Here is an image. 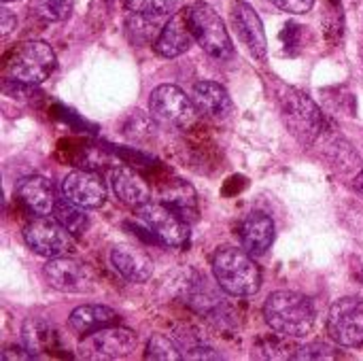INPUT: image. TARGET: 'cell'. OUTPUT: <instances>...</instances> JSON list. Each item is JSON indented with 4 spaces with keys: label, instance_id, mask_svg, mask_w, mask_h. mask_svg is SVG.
Masks as SVG:
<instances>
[{
    "label": "cell",
    "instance_id": "f1b7e54d",
    "mask_svg": "<svg viewBox=\"0 0 363 361\" xmlns=\"http://www.w3.org/2000/svg\"><path fill=\"white\" fill-rule=\"evenodd\" d=\"M274 6H279L285 13H294V15H302L308 13L315 4V0H270Z\"/></svg>",
    "mask_w": 363,
    "mask_h": 361
},
{
    "label": "cell",
    "instance_id": "d4e9b609",
    "mask_svg": "<svg viewBox=\"0 0 363 361\" xmlns=\"http://www.w3.org/2000/svg\"><path fill=\"white\" fill-rule=\"evenodd\" d=\"M30 11L45 23H60L72 15V0H32Z\"/></svg>",
    "mask_w": 363,
    "mask_h": 361
},
{
    "label": "cell",
    "instance_id": "8fae6325",
    "mask_svg": "<svg viewBox=\"0 0 363 361\" xmlns=\"http://www.w3.org/2000/svg\"><path fill=\"white\" fill-rule=\"evenodd\" d=\"M43 274L47 283L62 294H87L96 283L94 270L85 262L68 255L51 257L43 268Z\"/></svg>",
    "mask_w": 363,
    "mask_h": 361
},
{
    "label": "cell",
    "instance_id": "5b68a950",
    "mask_svg": "<svg viewBox=\"0 0 363 361\" xmlns=\"http://www.w3.org/2000/svg\"><path fill=\"white\" fill-rule=\"evenodd\" d=\"M189 28L194 34V40L215 60H230L234 55V45L230 38V32L219 17V13L206 4L198 2L187 9Z\"/></svg>",
    "mask_w": 363,
    "mask_h": 361
},
{
    "label": "cell",
    "instance_id": "ba28073f",
    "mask_svg": "<svg viewBox=\"0 0 363 361\" xmlns=\"http://www.w3.org/2000/svg\"><path fill=\"white\" fill-rule=\"evenodd\" d=\"M151 117L172 128H187L196 121L198 109L194 98H189L177 85H157L149 96Z\"/></svg>",
    "mask_w": 363,
    "mask_h": 361
},
{
    "label": "cell",
    "instance_id": "7c38bea8",
    "mask_svg": "<svg viewBox=\"0 0 363 361\" xmlns=\"http://www.w3.org/2000/svg\"><path fill=\"white\" fill-rule=\"evenodd\" d=\"M62 194L66 200L83 209H100L106 202V187L100 174L91 170H72L62 181Z\"/></svg>",
    "mask_w": 363,
    "mask_h": 361
},
{
    "label": "cell",
    "instance_id": "44dd1931",
    "mask_svg": "<svg viewBox=\"0 0 363 361\" xmlns=\"http://www.w3.org/2000/svg\"><path fill=\"white\" fill-rule=\"evenodd\" d=\"M168 19L160 17V15H149V13H138V11H130L128 19H125V32L130 36L132 43L136 45H147V43H155V38L160 36L164 23Z\"/></svg>",
    "mask_w": 363,
    "mask_h": 361
},
{
    "label": "cell",
    "instance_id": "f546056e",
    "mask_svg": "<svg viewBox=\"0 0 363 361\" xmlns=\"http://www.w3.org/2000/svg\"><path fill=\"white\" fill-rule=\"evenodd\" d=\"M185 357L187 360H221L219 353H215L211 347H202V345H194L191 349H187Z\"/></svg>",
    "mask_w": 363,
    "mask_h": 361
},
{
    "label": "cell",
    "instance_id": "8992f818",
    "mask_svg": "<svg viewBox=\"0 0 363 361\" xmlns=\"http://www.w3.org/2000/svg\"><path fill=\"white\" fill-rule=\"evenodd\" d=\"M136 213L138 219L145 223V228L151 232V236L157 238L162 245L181 249L189 243V223L170 204L151 200L140 209H136Z\"/></svg>",
    "mask_w": 363,
    "mask_h": 361
},
{
    "label": "cell",
    "instance_id": "52a82bcc",
    "mask_svg": "<svg viewBox=\"0 0 363 361\" xmlns=\"http://www.w3.org/2000/svg\"><path fill=\"white\" fill-rule=\"evenodd\" d=\"M325 328L338 347H363V300L351 296L336 300L328 311Z\"/></svg>",
    "mask_w": 363,
    "mask_h": 361
},
{
    "label": "cell",
    "instance_id": "484cf974",
    "mask_svg": "<svg viewBox=\"0 0 363 361\" xmlns=\"http://www.w3.org/2000/svg\"><path fill=\"white\" fill-rule=\"evenodd\" d=\"M145 360H155V361H181L185 360V355L181 353V349L162 334H155L149 338L147 349H145Z\"/></svg>",
    "mask_w": 363,
    "mask_h": 361
},
{
    "label": "cell",
    "instance_id": "30bf717a",
    "mask_svg": "<svg viewBox=\"0 0 363 361\" xmlns=\"http://www.w3.org/2000/svg\"><path fill=\"white\" fill-rule=\"evenodd\" d=\"M23 240L26 245L43 257H60L66 255L72 249V234L53 217L36 215L26 228H23Z\"/></svg>",
    "mask_w": 363,
    "mask_h": 361
},
{
    "label": "cell",
    "instance_id": "2e32d148",
    "mask_svg": "<svg viewBox=\"0 0 363 361\" xmlns=\"http://www.w3.org/2000/svg\"><path fill=\"white\" fill-rule=\"evenodd\" d=\"M17 198L34 215H51L57 204L53 183L40 174L21 179V183L17 185Z\"/></svg>",
    "mask_w": 363,
    "mask_h": 361
},
{
    "label": "cell",
    "instance_id": "cb8c5ba5",
    "mask_svg": "<svg viewBox=\"0 0 363 361\" xmlns=\"http://www.w3.org/2000/svg\"><path fill=\"white\" fill-rule=\"evenodd\" d=\"M287 340H291V338L274 332V336L257 340V345L253 349L255 351L253 357H259V360H294L298 347H291Z\"/></svg>",
    "mask_w": 363,
    "mask_h": 361
},
{
    "label": "cell",
    "instance_id": "1f68e13d",
    "mask_svg": "<svg viewBox=\"0 0 363 361\" xmlns=\"http://www.w3.org/2000/svg\"><path fill=\"white\" fill-rule=\"evenodd\" d=\"M2 360H36V355L28 349L26 351L23 349H6V351H2Z\"/></svg>",
    "mask_w": 363,
    "mask_h": 361
},
{
    "label": "cell",
    "instance_id": "3957f363",
    "mask_svg": "<svg viewBox=\"0 0 363 361\" xmlns=\"http://www.w3.org/2000/svg\"><path fill=\"white\" fill-rule=\"evenodd\" d=\"M55 66L57 57L51 45L43 40H26L9 53L4 62V79L23 85H38L51 77Z\"/></svg>",
    "mask_w": 363,
    "mask_h": 361
},
{
    "label": "cell",
    "instance_id": "603a6c76",
    "mask_svg": "<svg viewBox=\"0 0 363 361\" xmlns=\"http://www.w3.org/2000/svg\"><path fill=\"white\" fill-rule=\"evenodd\" d=\"M55 340H57V334L49 323H45L40 319H28L23 323V343H26L28 351H32V353L43 351L49 345H53Z\"/></svg>",
    "mask_w": 363,
    "mask_h": 361
},
{
    "label": "cell",
    "instance_id": "d6986e66",
    "mask_svg": "<svg viewBox=\"0 0 363 361\" xmlns=\"http://www.w3.org/2000/svg\"><path fill=\"white\" fill-rule=\"evenodd\" d=\"M113 191L115 196L130 209H140L143 204L151 202V189L147 185V181L132 168L128 166H119L113 170Z\"/></svg>",
    "mask_w": 363,
    "mask_h": 361
},
{
    "label": "cell",
    "instance_id": "836d02e7",
    "mask_svg": "<svg viewBox=\"0 0 363 361\" xmlns=\"http://www.w3.org/2000/svg\"><path fill=\"white\" fill-rule=\"evenodd\" d=\"M2 2H4V4H9V2H15V0H2Z\"/></svg>",
    "mask_w": 363,
    "mask_h": 361
},
{
    "label": "cell",
    "instance_id": "7a4b0ae2",
    "mask_svg": "<svg viewBox=\"0 0 363 361\" xmlns=\"http://www.w3.org/2000/svg\"><path fill=\"white\" fill-rule=\"evenodd\" d=\"M213 274L217 285L234 298L255 296L262 287V270L247 249H219L213 255Z\"/></svg>",
    "mask_w": 363,
    "mask_h": 361
},
{
    "label": "cell",
    "instance_id": "9c48e42d",
    "mask_svg": "<svg viewBox=\"0 0 363 361\" xmlns=\"http://www.w3.org/2000/svg\"><path fill=\"white\" fill-rule=\"evenodd\" d=\"M138 336L128 328L108 326L94 334H87L79 345L83 360H123L136 351Z\"/></svg>",
    "mask_w": 363,
    "mask_h": 361
},
{
    "label": "cell",
    "instance_id": "ffe728a7",
    "mask_svg": "<svg viewBox=\"0 0 363 361\" xmlns=\"http://www.w3.org/2000/svg\"><path fill=\"white\" fill-rule=\"evenodd\" d=\"M117 321H119V315L113 309L102 306V304H85V306H79L70 313L68 328L74 334L87 336V334L102 330V328L115 326Z\"/></svg>",
    "mask_w": 363,
    "mask_h": 361
},
{
    "label": "cell",
    "instance_id": "4dcf8cb0",
    "mask_svg": "<svg viewBox=\"0 0 363 361\" xmlns=\"http://www.w3.org/2000/svg\"><path fill=\"white\" fill-rule=\"evenodd\" d=\"M17 26V17L9 11V9H0V28H2V36H9L13 32V28Z\"/></svg>",
    "mask_w": 363,
    "mask_h": 361
},
{
    "label": "cell",
    "instance_id": "e0dca14e",
    "mask_svg": "<svg viewBox=\"0 0 363 361\" xmlns=\"http://www.w3.org/2000/svg\"><path fill=\"white\" fill-rule=\"evenodd\" d=\"M111 264L130 283H147L153 277V260L130 245H117L111 251Z\"/></svg>",
    "mask_w": 363,
    "mask_h": 361
},
{
    "label": "cell",
    "instance_id": "ac0fdd59",
    "mask_svg": "<svg viewBox=\"0 0 363 361\" xmlns=\"http://www.w3.org/2000/svg\"><path fill=\"white\" fill-rule=\"evenodd\" d=\"M191 98H194L198 113H202L215 121H223L232 115V98H230L228 89L217 81L196 83Z\"/></svg>",
    "mask_w": 363,
    "mask_h": 361
},
{
    "label": "cell",
    "instance_id": "7402d4cb",
    "mask_svg": "<svg viewBox=\"0 0 363 361\" xmlns=\"http://www.w3.org/2000/svg\"><path fill=\"white\" fill-rule=\"evenodd\" d=\"M55 219L72 234V236H83L89 228V217L85 215L83 206L70 202V200H57L55 211H53Z\"/></svg>",
    "mask_w": 363,
    "mask_h": 361
},
{
    "label": "cell",
    "instance_id": "6da1fadb",
    "mask_svg": "<svg viewBox=\"0 0 363 361\" xmlns=\"http://www.w3.org/2000/svg\"><path fill=\"white\" fill-rule=\"evenodd\" d=\"M264 317L272 332L287 338H304L315 328V306L298 291H274L264 304Z\"/></svg>",
    "mask_w": 363,
    "mask_h": 361
},
{
    "label": "cell",
    "instance_id": "277c9868",
    "mask_svg": "<svg viewBox=\"0 0 363 361\" xmlns=\"http://www.w3.org/2000/svg\"><path fill=\"white\" fill-rule=\"evenodd\" d=\"M279 106L287 130L302 145H313L319 138L325 121L319 106L304 91L296 87H283L279 91Z\"/></svg>",
    "mask_w": 363,
    "mask_h": 361
},
{
    "label": "cell",
    "instance_id": "83f0119b",
    "mask_svg": "<svg viewBox=\"0 0 363 361\" xmlns=\"http://www.w3.org/2000/svg\"><path fill=\"white\" fill-rule=\"evenodd\" d=\"M338 357L340 353L334 347L323 345V343H311V345L298 347L294 360H338Z\"/></svg>",
    "mask_w": 363,
    "mask_h": 361
},
{
    "label": "cell",
    "instance_id": "4fadbf2b",
    "mask_svg": "<svg viewBox=\"0 0 363 361\" xmlns=\"http://www.w3.org/2000/svg\"><path fill=\"white\" fill-rule=\"evenodd\" d=\"M232 17H234L236 32H238L242 45L249 49V53L255 60H266V55H268V38H266L264 23H262L259 15L255 13V9L245 0H238L234 4Z\"/></svg>",
    "mask_w": 363,
    "mask_h": 361
},
{
    "label": "cell",
    "instance_id": "d6a6232c",
    "mask_svg": "<svg viewBox=\"0 0 363 361\" xmlns=\"http://www.w3.org/2000/svg\"><path fill=\"white\" fill-rule=\"evenodd\" d=\"M355 187H357V191H362L363 194V170H362V174L357 177V183H355Z\"/></svg>",
    "mask_w": 363,
    "mask_h": 361
},
{
    "label": "cell",
    "instance_id": "9a60e30c",
    "mask_svg": "<svg viewBox=\"0 0 363 361\" xmlns=\"http://www.w3.org/2000/svg\"><path fill=\"white\" fill-rule=\"evenodd\" d=\"M238 234H240L242 249H247L253 257H257V255H264L272 247L277 228H274V221L266 213L253 211L240 221Z\"/></svg>",
    "mask_w": 363,
    "mask_h": 361
},
{
    "label": "cell",
    "instance_id": "5bb4252c",
    "mask_svg": "<svg viewBox=\"0 0 363 361\" xmlns=\"http://www.w3.org/2000/svg\"><path fill=\"white\" fill-rule=\"evenodd\" d=\"M191 43H194V34L189 28L187 9H181L168 17L160 36L153 43V49L162 57H179L185 51H189Z\"/></svg>",
    "mask_w": 363,
    "mask_h": 361
},
{
    "label": "cell",
    "instance_id": "4316f807",
    "mask_svg": "<svg viewBox=\"0 0 363 361\" xmlns=\"http://www.w3.org/2000/svg\"><path fill=\"white\" fill-rule=\"evenodd\" d=\"M130 11H138V13H149V15H160V17H170V13L174 11L177 0H128Z\"/></svg>",
    "mask_w": 363,
    "mask_h": 361
}]
</instances>
